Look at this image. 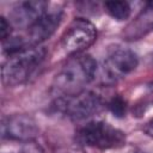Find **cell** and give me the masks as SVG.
<instances>
[{
	"label": "cell",
	"mask_w": 153,
	"mask_h": 153,
	"mask_svg": "<svg viewBox=\"0 0 153 153\" xmlns=\"http://www.w3.org/2000/svg\"><path fill=\"white\" fill-rule=\"evenodd\" d=\"M97 71L98 67L94 59L90 55L78 54L57 72L53 81V88L62 96L79 93L94 79Z\"/></svg>",
	"instance_id": "6da1fadb"
},
{
	"label": "cell",
	"mask_w": 153,
	"mask_h": 153,
	"mask_svg": "<svg viewBox=\"0 0 153 153\" xmlns=\"http://www.w3.org/2000/svg\"><path fill=\"white\" fill-rule=\"evenodd\" d=\"M47 56V49L41 45L25 48L11 54L1 68V79L6 86L22 85L42 65Z\"/></svg>",
	"instance_id": "7a4b0ae2"
},
{
	"label": "cell",
	"mask_w": 153,
	"mask_h": 153,
	"mask_svg": "<svg viewBox=\"0 0 153 153\" xmlns=\"http://www.w3.org/2000/svg\"><path fill=\"white\" fill-rule=\"evenodd\" d=\"M76 139L86 146L109 149L118 148L126 143V135L122 130L103 121H93L79 129Z\"/></svg>",
	"instance_id": "3957f363"
},
{
	"label": "cell",
	"mask_w": 153,
	"mask_h": 153,
	"mask_svg": "<svg viewBox=\"0 0 153 153\" xmlns=\"http://www.w3.org/2000/svg\"><path fill=\"white\" fill-rule=\"evenodd\" d=\"M102 105L100 97L92 91H81L72 96H62L56 100V109L74 121L85 120L96 114Z\"/></svg>",
	"instance_id": "277c9868"
},
{
	"label": "cell",
	"mask_w": 153,
	"mask_h": 153,
	"mask_svg": "<svg viewBox=\"0 0 153 153\" xmlns=\"http://www.w3.org/2000/svg\"><path fill=\"white\" fill-rule=\"evenodd\" d=\"M97 38V29L85 18L73 19L61 36V45L68 54H80L93 44Z\"/></svg>",
	"instance_id": "5b68a950"
},
{
	"label": "cell",
	"mask_w": 153,
	"mask_h": 153,
	"mask_svg": "<svg viewBox=\"0 0 153 153\" xmlns=\"http://www.w3.org/2000/svg\"><path fill=\"white\" fill-rule=\"evenodd\" d=\"M139 59L136 54L129 49L118 48L114 50L103 61L102 80L104 84H115L120 79L128 75L137 66Z\"/></svg>",
	"instance_id": "8992f818"
},
{
	"label": "cell",
	"mask_w": 153,
	"mask_h": 153,
	"mask_svg": "<svg viewBox=\"0 0 153 153\" xmlns=\"http://www.w3.org/2000/svg\"><path fill=\"white\" fill-rule=\"evenodd\" d=\"M39 133L37 122L27 115H11L2 118L1 136L11 140L30 142Z\"/></svg>",
	"instance_id": "52a82bcc"
},
{
	"label": "cell",
	"mask_w": 153,
	"mask_h": 153,
	"mask_svg": "<svg viewBox=\"0 0 153 153\" xmlns=\"http://www.w3.org/2000/svg\"><path fill=\"white\" fill-rule=\"evenodd\" d=\"M49 8V4L42 0H26L17 2L10 12V23L18 29H30Z\"/></svg>",
	"instance_id": "ba28073f"
},
{
	"label": "cell",
	"mask_w": 153,
	"mask_h": 153,
	"mask_svg": "<svg viewBox=\"0 0 153 153\" xmlns=\"http://www.w3.org/2000/svg\"><path fill=\"white\" fill-rule=\"evenodd\" d=\"M62 18V10L48 8V11L30 27L25 36L30 47L39 45L41 42L49 38L60 25Z\"/></svg>",
	"instance_id": "9c48e42d"
},
{
	"label": "cell",
	"mask_w": 153,
	"mask_h": 153,
	"mask_svg": "<svg viewBox=\"0 0 153 153\" xmlns=\"http://www.w3.org/2000/svg\"><path fill=\"white\" fill-rule=\"evenodd\" d=\"M153 31V1L146 4L142 11L131 20L122 35L127 41H136Z\"/></svg>",
	"instance_id": "30bf717a"
},
{
	"label": "cell",
	"mask_w": 153,
	"mask_h": 153,
	"mask_svg": "<svg viewBox=\"0 0 153 153\" xmlns=\"http://www.w3.org/2000/svg\"><path fill=\"white\" fill-rule=\"evenodd\" d=\"M104 10L110 17L117 20H124L130 16V5L127 1L112 0L104 2Z\"/></svg>",
	"instance_id": "8fae6325"
},
{
	"label": "cell",
	"mask_w": 153,
	"mask_h": 153,
	"mask_svg": "<svg viewBox=\"0 0 153 153\" xmlns=\"http://www.w3.org/2000/svg\"><path fill=\"white\" fill-rule=\"evenodd\" d=\"M109 109L112 112L114 116L116 117H123L126 115L127 110V103L121 96H115L110 103H109Z\"/></svg>",
	"instance_id": "7c38bea8"
},
{
	"label": "cell",
	"mask_w": 153,
	"mask_h": 153,
	"mask_svg": "<svg viewBox=\"0 0 153 153\" xmlns=\"http://www.w3.org/2000/svg\"><path fill=\"white\" fill-rule=\"evenodd\" d=\"M11 23L10 20H7L4 16L0 18V37H1V41H5L7 37H10L12 33H11Z\"/></svg>",
	"instance_id": "4fadbf2b"
},
{
	"label": "cell",
	"mask_w": 153,
	"mask_h": 153,
	"mask_svg": "<svg viewBox=\"0 0 153 153\" xmlns=\"http://www.w3.org/2000/svg\"><path fill=\"white\" fill-rule=\"evenodd\" d=\"M20 153H45V151L38 143H36L33 141H30V142H26L22 147Z\"/></svg>",
	"instance_id": "5bb4252c"
},
{
	"label": "cell",
	"mask_w": 153,
	"mask_h": 153,
	"mask_svg": "<svg viewBox=\"0 0 153 153\" xmlns=\"http://www.w3.org/2000/svg\"><path fill=\"white\" fill-rule=\"evenodd\" d=\"M56 153H86V152L79 146H67L60 148Z\"/></svg>",
	"instance_id": "9a60e30c"
},
{
	"label": "cell",
	"mask_w": 153,
	"mask_h": 153,
	"mask_svg": "<svg viewBox=\"0 0 153 153\" xmlns=\"http://www.w3.org/2000/svg\"><path fill=\"white\" fill-rule=\"evenodd\" d=\"M143 131L149 135V136H153V118L149 120L145 126H143Z\"/></svg>",
	"instance_id": "2e32d148"
},
{
	"label": "cell",
	"mask_w": 153,
	"mask_h": 153,
	"mask_svg": "<svg viewBox=\"0 0 153 153\" xmlns=\"http://www.w3.org/2000/svg\"><path fill=\"white\" fill-rule=\"evenodd\" d=\"M152 62H153V55H152Z\"/></svg>",
	"instance_id": "e0dca14e"
}]
</instances>
